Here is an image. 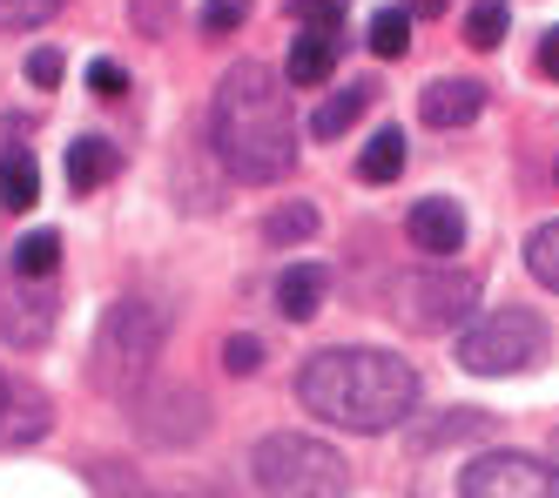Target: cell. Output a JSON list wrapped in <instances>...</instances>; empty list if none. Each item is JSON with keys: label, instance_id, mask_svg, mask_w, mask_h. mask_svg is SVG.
I'll use <instances>...</instances> for the list:
<instances>
[{"label": "cell", "instance_id": "6da1fadb", "mask_svg": "<svg viewBox=\"0 0 559 498\" xmlns=\"http://www.w3.org/2000/svg\"><path fill=\"white\" fill-rule=\"evenodd\" d=\"M297 398L324 425L344 431H391L418 411V370L391 351L350 344V351H317L297 370Z\"/></svg>", "mask_w": 559, "mask_h": 498}, {"label": "cell", "instance_id": "7a4b0ae2", "mask_svg": "<svg viewBox=\"0 0 559 498\" xmlns=\"http://www.w3.org/2000/svg\"><path fill=\"white\" fill-rule=\"evenodd\" d=\"M210 129H216V155L236 182H284L297 162V135H290V102L284 81L263 61H236L216 81L210 102Z\"/></svg>", "mask_w": 559, "mask_h": 498}, {"label": "cell", "instance_id": "3957f363", "mask_svg": "<svg viewBox=\"0 0 559 498\" xmlns=\"http://www.w3.org/2000/svg\"><path fill=\"white\" fill-rule=\"evenodd\" d=\"M163 330H169V317L155 310L148 297H122V304L102 317V337H95V364H88V378H95L108 398H129V391L148 378L155 351H163Z\"/></svg>", "mask_w": 559, "mask_h": 498}, {"label": "cell", "instance_id": "277c9868", "mask_svg": "<svg viewBox=\"0 0 559 498\" xmlns=\"http://www.w3.org/2000/svg\"><path fill=\"white\" fill-rule=\"evenodd\" d=\"M250 472L270 498H344V459L304 431H270L250 451Z\"/></svg>", "mask_w": 559, "mask_h": 498}, {"label": "cell", "instance_id": "5b68a950", "mask_svg": "<svg viewBox=\"0 0 559 498\" xmlns=\"http://www.w3.org/2000/svg\"><path fill=\"white\" fill-rule=\"evenodd\" d=\"M539 357H546V323L533 310H519V304L478 317L459 337V364L472 378H519V370H533Z\"/></svg>", "mask_w": 559, "mask_h": 498}, {"label": "cell", "instance_id": "8992f818", "mask_svg": "<svg viewBox=\"0 0 559 498\" xmlns=\"http://www.w3.org/2000/svg\"><path fill=\"white\" fill-rule=\"evenodd\" d=\"M384 297H391L384 310L405 323V330H452V323L472 317L478 283L465 270H405V276H391Z\"/></svg>", "mask_w": 559, "mask_h": 498}, {"label": "cell", "instance_id": "52a82bcc", "mask_svg": "<svg viewBox=\"0 0 559 498\" xmlns=\"http://www.w3.org/2000/svg\"><path fill=\"white\" fill-rule=\"evenodd\" d=\"M459 498H559V465L533 451H486L459 478Z\"/></svg>", "mask_w": 559, "mask_h": 498}, {"label": "cell", "instance_id": "ba28073f", "mask_svg": "<svg viewBox=\"0 0 559 498\" xmlns=\"http://www.w3.org/2000/svg\"><path fill=\"white\" fill-rule=\"evenodd\" d=\"M41 276H21L14 263L0 270V337L8 344H48L55 330V289H34Z\"/></svg>", "mask_w": 559, "mask_h": 498}, {"label": "cell", "instance_id": "9c48e42d", "mask_svg": "<svg viewBox=\"0 0 559 498\" xmlns=\"http://www.w3.org/2000/svg\"><path fill=\"white\" fill-rule=\"evenodd\" d=\"M478 108H486V81H472V74H445L418 95V115L431 129H465V121H478Z\"/></svg>", "mask_w": 559, "mask_h": 498}, {"label": "cell", "instance_id": "30bf717a", "mask_svg": "<svg viewBox=\"0 0 559 498\" xmlns=\"http://www.w3.org/2000/svg\"><path fill=\"white\" fill-rule=\"evenodd\" d=\"M405 229H412V242L425 249V257H452V249L465 242V216H459L452 195H425V202H412Z\"/></svg>", "mask_w": 559, "mask_h": 498}, {"label": "cell", "instance_id": "8fae6325", "mask_svg": "<svg viewBox=\"0 0 559 498\" xmlns=\"http://www.w3.org/2000/svg\"><path fill=\"white\" fill-rule=\"evenodd\" d=\"M344 48V27H304L290 40V88H324Z\"/></svg>", "mask_w": 559, "mask_h": 498}, {"label": "cell", "instance_id": "7c38bea8", "mask_svg": "<svg viewBox=\"0 0 559 498\" xmlns=\"http://www.w3.org/2000/svg\"><path fill=\"white\" fill-rule=\"evenodd\" d=\"M331 297V270H317V263H290L284 276H276V310H284L290 323H310L317 310H324Z\"/></svg>", "mask_w": 559, "mask_h": 498}, {"label": "cell", "instance_id": "4fadbf2b", "mask_svg": "<svg viewBox=\"0 0 559 498\" xmlns=\"http://www.w3.org/2000/svg\"><path fill=\"white\" fill-rule=\"evenodd\" d=\"M115 169H122V155H115L108 135H74V142H68V189H74V195L102 189Z\"/></svg>", "mask_w": 559, "mask_h": 498}, {"label": "cell", "instance_id": "5bb4252c", "mask_svg": "<svg viewBox=\"0 0 559 498\" xmlns=\"http://www.w3.org/2000/svg\"><path fill=\"white\" fill-rule=\"evenodd\" d=\"M0 202H8V210H34V202H41V169H34V155L21 142L0 155Z\"/></svg>", "mask_w": 559, "mask_h": 498}, {"label": "cell", "instance_id": "9a60e30c", "mask_svg": "<svg viewBox=\"0 0 559 498\" xmlns=\"http://www.w3.org/2000/svg\"><path fill=\"white\" fill-rule=\"evenodd\" d=\"M371 95H378V88H371V81H350V88H344V95H331L324 108H317V115H310V135H324V142H337V135L350 129V121H357V115H365V108H371Z\"/></svg>", "mask_w": 559, "mask_h": 498}, {"label": "cell", "instance_id": "2e32d148", "mask_svg": "<svg viewBox=\"0 0 559 498\" xmlns=\"http://www.w3.org/2000/svg\"><path fill=\"white\" fill-rule=\"evenodd\" d=\"M357 176H365V182H397V176H405V135H397V129L371 135L365 155H357Z\"/></svg>", "mask_w": 559, "mask_h": 498}, {"label": "cell", "instance_id": "e0dca14e", "mask_svg": "<svg viewBox=\"0 0 559 498\" xmlns=\"http://www.w3.org/2000/svg\"><path fill=\"white\" fill-rule=\"evenodd\" d=\"M8 263H14L21 276H41V283H48L55 263H61V236H55V229H27V236L14 242V257H8Z\"/></svg>", "mask_w": 559, "mask_h": 498}, {"label": "cell", "instance_id": "ac0fdd59", "mask_svg": "<svg viewBox=\"0 0 559 498\" xmlns=\"http://www.w3.org/2000/svg\"><path fill=\"white\" fill-rule=\"evenodd\" d=\"M405 48H412V14H405V8H378V14H371V55L397 61Z\"/></svg>", "mask_w": 559, "mask_h": 498}, {"label": "cell", "instance_id": "d6986e66", "mask_svg": "<svg viewBox=\"0 0 559 498\" xmlns=\"http://www.w3.org/2000/svg\"><path fill=\"white\" fill-rule=\"evenodd\" d=\"M526 270H533L546 289H559V216L539 223V229L526 236Z\"/></svg>", "mask_w": 559, "mask_h": 498}, {"label": "cell", "instance_id": "ffe728a7", "mask_svg": "<svg viewBox=\"0 0 559 498\" xmlns=\"http://www.w3.org/2000/svg\"><path fill=\"white\" fill-rule=\"evenodd\" d=\"M506 21H512L506 0H472V14H465V40H472V48H499V40H506Z\"/></svg>", "mask_w": 559, "mask_h": 498}, {"label": "cell", "instance_id": "44dd1931", "mask_svg": "<svg viewBox=\"0 0 559 498\" xmlns=\"http://www.w3.org/2000/svg\"><path fill=\"white\" fill-rule=\"evenodd\" d=\"M68 0H0V27L8 34H27V27H48Z\"/></svg>", "mask_w": 559, "mask_h": 498}, {"label": "cell", "instance_id": "7402d4cb", "mask_svg": "<svg viewBox=\"0 0 559 498\" xmlns=\"http://www.w3.org/2000/svg\"><path fill=\"white\" fill-rule=\"evenodd\" d=\"M310 229H317V210H310V202H284V210H270V223H263L270 242H304Z\"/></svg>", "mask_w": 559, "mask_h": 498}, {"label": "cell", "instance_id": "603a6c76", "mask_svg": "<svg viewBox=\"0 0 559 498\" xmlns=\"http://www.w3.org/2000/svg\"><path fill=\"white\" fill-rule=\"evenodd\" d=\"M492 418L486 411H459V418H438L431 431H418V444H452V438H486Z\"/></svg>", "mask_w": 559, "mask_h": 498}, {"label": "cell", "instance_id": "cb8c5ba5", "mask_svg": "<svg viewBox=\"0 0 559 498\" xmlns=\"http://www.w3.org/2000/svg\"><path fill=\"white\" fill-rule=\"evenodd\" d=\"M344 8H350V0H290V14L304 27H344Z\"/></svg>", "mask_w": 559, "mask_h": 498}, {"label": "cell", "instance_id": "d4e9b609", "mask_svg": "<svg viewBox=\"0 0 559 498\" xmlns=\"http://www.w3.org/2000/svg\"><path fill=\"white\" fill-rule=\"evenodd\" d=\"M250 21V0H203V27L210 34H229V27H243Z\"/></svg>", "mask_w": 559, "mask_h": 498}, {"label": "cell", "instance_id": "484cf974", "mask_svg": "<svg viewBox=\"0 0 559 498\" xmlns=\"http://www.w3.org/2000/svg\"><path fill=\"white\" fill-rule=\"evenodd\" d=\"M257 364H263V344L257 337H229L223 344V370H229V378H250Z\"/></svg>", "mask_w": 559, "mask_h": 498}, {"label": "cell", "instance_id": "4316f807", "mask_svg": "<svg viewBox=\"0 0 559 498\" xmlns=\"http://www.w3.org/2000/svg\"><path fill=\"white\" fill-rule=\"evenodd\" d=\"M27 81H34V88H55V81H61V55L55 48H34L27 55Z\"/></svg>", "mask_w": 559, "mask_h": 498}, {"label": "cell", "instance_id": "83f0119b", "mask_svg": "<svg viewBox=\"0 0 559 498\" xmlns=\"http://www.w3.org/2000/svg\"><path fill=\"white\" fill-rule=\"evenodd\" d=\"M88 88H95V95H122V88H129V74L115 68V61H88Z\"/></svg>", "mask_w": 559, "mask_h": 498}, {"label": "cell", "instance_id": "f1b7e54d", "mask_svg": "<svg viewBox=\"0 0 559 498\" xmlns=\"http://www.w3.org/2000/svg\"><path fill=\"white\" fill-rule=\"evenodd\" d=\"M539 68H546V74H559V27L546 34V48H539Z\"/></svg>", "mask_w": 559, "mask_h": 498}, {"label": "cell", "instance_id": "f546056e", "mask_svg": "<svg viewBox=\"0 0 559 498\" xmlns=\"http://www.w3.org/2000/svg\"><path fill=\"white\" fill-rule=\"evenodd\" d=\"M452 0H412V14H445Z\"/></svg>", "mask_w": 559, "mask_h": 498}, {"label": "cell", "instance_id": "4dcf8cb0", "mask_svg": "<svg viewBox=\"0 0 559 498\" xmlns=\"http://www.w3.org/2000/svg\"><path fill=\"white\" fill-rule=\"evenodd\" d=\"M0 411H8V378H0Z\"/></svg>", "mask_w": 559, "mask_h": 498}, {"label": "cell", "instance_id": "1f68e13d", "mask_svg": "<svg viewBox=\"0 0 559 498\" xmlns=\"http://www.w3.org/2000/svg\"><path fill=\"white\" fill-rule=\"evenodd\" d=\"M552 465H559V431H552Z\"/></svg>", "mask_w": 559, "mask_h": 498}]
</instances>
